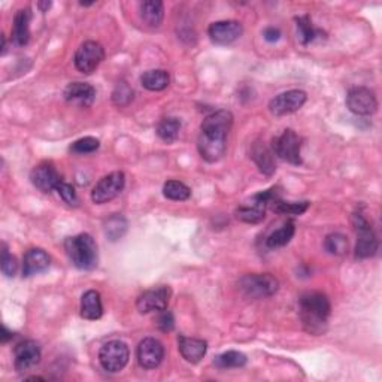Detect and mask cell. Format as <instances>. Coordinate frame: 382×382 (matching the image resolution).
<instances>
[{"instance_id":"obj_2","label":"cell","mask_w":382,"mask_h":382,"mask_svg":"<svg viewBox=\"0 0 382 382\" xmlns=\"http://www.w3.org/2000/svg\"><path fill=\"white\" fill-rule=\"evenodd\" d=\"M301 306V319L308 333L319 336L326 333L327 321L332 305H330L326 294L319 292H308L299 299Z\"/></svg>"},{"instance_id":"obj_35","label":"cell","mask_w":382,"mask_h":382,"mask_svg":"<svg viewBox=\"0 0 382 382\" xmlns=\"http://www.w3.org/2000/svg\"><path fill=\"white\" fill-rule=\"evenodd\" d=\"M99 147H100L99 139L86 136V138H81V139L75 141L74 143H72L69 150L72 154H78V156H82V154H91V152L97 151Z\"/></svg>"},{"instance_id":"obj_32","label":"cell","mask_w":382,"mask_h":382,"mask_svg":"<svg viewBox=\"0 0 382 382\" xmlns=\"http://www.w3.org/2000/svg\"><path fill=\"white\" fill-rule=\"evenodd\" d=\"M163 194L164 198L169 200H177V202H184L189 200L191 196V190L181 181H168L163 187Z\"/></svg>"},{"instance_id":"obj_27","label":"cell","mask_w":382,"mask_h":382,"mask_svg":"<svg viewBox=\"0 0 382 382\" xmlns=\"http://www.w3.org/2000/svg\"><path fill=\"white\" fill-rule=\"evenodd\" d=\"M296 27H297L299 40H301L303 45L314 42L317 38H319V35H323L321 30H318L312 26V19L309 15L296 17Z\"/></svg>"},{"instance_id":"obj_7","label":"cell","mask_w":382,"mask_h":382,"mask_svg":"<svg viewBox=\"0 0 382 382\" xmlns=\"http://www.w3.org/2000/svg\"><path fill=\"white\" fill-rule=\"evenodd\" d=\"M302 145L303 139L294 130L287 129L280 136L273 138L272 151L281 160L299 166V164H302Z\"/></svg>"},{"instance_id":"obj_19","label":"cell","mask_w":382,"mask_h":382,"mask_svg":"<svg viewBox=\"0 0 382 382\" xmlns=\"http://www.w3.org/2000/svg\"><path fill=\"white\" fill-rule=\"evenodd\" d=\"M178 349L185 361L191 365L199 363L208 351V344L203 339L198 337H187L184 335L178 336Z\"/></svg>"},{"instance_id":"obj_31","label":"cell","mask_w":382,"mask_h":382,"mask_svg":"<svg viewBox=\"0 0 382 382\" xmlns=\"http://www.w3.org/2000/svg\"><path fill=\"white\" fill-rule=\"evenodd\" d=\"M214 365L218 369H233L244 367L246 365V356L239 351H227L214 358Z\"/></svg>"},{"instance_id":"obj_33","label":"cell","mask_w":382,"mask_h":382,"mask_svg":"<svg viewBox=\"0 0 382 382\" xmlns=\"http://www.w3.org/2000/svg\"><path fill=\"white\" fill-rule=\"evenodd\" d=\"M324 248L332 255H345L348 253V239L342 233H330L326 241Z\"/></svg>"},{"instance_id":"obj_1","label":"cell","mask_w":382,"mask_h":382,"mask_svg":"<svg viewBox=\"0 0 382 382\" xmlns=\"http://www.w3.org/2000/svg\"><path fill=\"white\" fill-rule=\"evenodd\" d=\"M233 126V113L218 109L206 117L200 124L198 150L200 157L208 163H215L224 157L227 150V136Z\"/></svg>"},{"instance_id":"obj_24","label":"cell","mask_w":382,"mask_h":382,"mask_svg":"<svg viewBox=\"0 0 382 382\" xmlns=\"http://www.w3.org/2000/svg\"><path fill=\"white\" fill-rule=\"evenodd\" d=\"M164 6L160 0H147L141 3V18L148 27L156 29L163 23Z\"/></svg>"},{"instance_id":"obj_40","label":"cell","mask_w":382,"mask_h":382,"mask_svg":"<svg viewBox=\"0 0 382 382\" xmlns=\"http://www.w3.org/2000/svg\"><path fill=\"white\" fill-rule=\"evenodd\" d=\"M14 337V333L13 332H9V330L3 326V333H2V342H8L9 339H13Z\"/></svg>"},{"instance_id":"obj_5","label":"cell","mask_w":382,"mask_h":382,"mask_svg":"<svg viewBox=\"0 0 382 382\" xmlns=\"http://www.w3.org/2000/svg\"><path fill=\"white\" fill-rule=\"evenodd\" d=\"M237 285H239V290L244 293V296L251 299L271 297L280 288V282L271 273L245 275L241 278Z\"/></svg>"},{"instance_id":"obj_13","label":"cell","mask_w":382,"mask_h":382,"mask_svg":"<svg viewBox=\"0 0 382 382\" xmlns=\"http://www.w3.org/2000/svg\"><path fill=\"white\" fill-rule=\"evenodd\" d=\"M306 99L308 96L303 90H288L271 100L269 111L275 117L290 116L305 105Z\"/></svg>"},{"instance_id":"obj_10","label":"cell","mask_w":382,"mask_h":382,"mask_svg":"<svg viewBox=\"0 0 382 382\" xmlns=\"http://www.w3.org/2000/svg\"><path fill=\"white\" fill-rule=\"evenodd\" d=\"M126 185V177L122 172H111L106 177L99 180L91 191V200L96 205H103L113 200L121 194Z\"/></svg>"},{"instance_id":"obj_38","label":"cell","mask_w":382,"mask_h":382,"mask_svg":"<svg viewBox=\"0 0 382 382\" xmlns=\"http://www.w3.org/2000/svg\"><path fill=\"white\" fill-rule=\"evenodd\" d=\"M157 327L160 332L163 333H169L173 330L175 327V318H173V314L166 311V309H164V311H161L157 317Z\"/></svg>"},{"instance_id":"obj_23","label":"cell","mask_w":382,"mask_h":382,"mask_svg":"<svg viewBox=\"0 0 382 382\" xmlns=\"http://www.w3.org/2000/svg\"><path fill=\"white\" fill-rule=\"evenodd\" d=\"M103 305L100 293L96 290H88L81 297V317L88 321L102 318Z\"/></svg>"},{"instance_id":"obj_21","label":"cell","mask_w":382,"mask_h":382,"mask_svg":"<svg viewBox=\"0 0 382 382\" xmlns=\"http://www.w3.org/2000/svg\"><path fill=\"white\" fill-rule=\"evenodd\" d=\"M30 22H32V11H30V8L17 11L13 24V40L15 45H27L30 39Z\"/></svg>"},{"instance_id":"obj_8","label":"cell","mask_w":382,"mask_h":382,"mask_svg":"<svg viewBox=\"0 0 382 382\" xmlns=\"http://www.w3.org/2000/svg\"><path fill=\"white\" fill-rule=\"evenodd\" d=\"M130 358V351L126 342L122 340H109L99 351V361L102 367L111 374H118L127 366Z\"/></svg>"},{"instance_id":"obj_11","label":"cell","mask_w":382,"mask_h":382,"mask_svg":"<svg viewBox=\"0 0 382 382\" xmlns=\"http://www.w3.org/2000/svg\"><path fill=\"white\" fill-rule=\"evenodd\" d=\"M347 106L356 116L369 117L378 111V99L372 90L366 87H354L347 95Z\"/></svg>"},{"instance_id":"obj_14","label":"cell","mask_w":382,"mask_h":382,"mask_svg":"<svg viewBox=\"0 0 382 382\" xmlns=\"http://www.w3.org/2000/svg\"><path fill=\"white\" fill-rule=\"evenodd\" d=\"M30 180L35 187L42 193H51L57 190L58 184L61 182L60 175L56 166L51 161H42L33 168L30 173Z\"/></svg>"},{"instance_id":"obj_30","label":"cell","mask_w":382,"mask_h":382,"mask_svg":"<svg viewBox=\"0 0 382 382\" xmlns=\"http://www.w3.org/2000/svg\"><path fill=\"white\" fill-rule=\"evenodd\" d=\"M309 202H285L281 198L275 199L269 206L275 214L280 215H302L308 211Z\"/></svg>"},{"instance_id":"obj_16","label":"cell","mask_w":382,"mask_h":382,"mask_svg":"<svg viewBox=\"0 0 382 382\" xmlns=\"http://www.w3.org/2000/svg\"><path fill=\"white\" fill-rule=\"evenodd\" d=\"M138 361L143 369H156L164 358V347L156 337H145L138 347Z\"/></svg>"},{"instance_id":"obj_34","label":"cell","mask_w":382,"mask_h":382,"mask_svg":"<svg viewBox=\"0 0 382 382\" xmlns=\"http://www.w3.org/2000/svg\"><path fill=\"white\" fill-rule=\"evenodd\" d=\"M135 97V91L127 84L126 81H120L116 90L112 91V102L120 108H126L133 102Z\"/></svg>"},{"instance_id":"obj_41","label":"cell","mask_w":382,"mask_h":382,"mask_svg":"<svg viewBox=\"0 0 382 382\" xmlns=\"http://www.w3.org/2000/svg\"><path fill=\"white\" fill-rule=\"evenodd\" d=\"M38 8H39L42 13H47L48 9L51 8V2H39V3H38Z\"/></svg>"},{"instance_id":"obj_26","label":"cell","mask_w":382,"mask_h":382,"mask_svg":"<svg viewBox=\"0 0 382 382\" xmlns=\"http://www.w3.org/2000/svg\"><path fill=\"white\" fill-rule=\"evenodd\" d=\"M294 233H296L294 223L287 221L280 227V229H276L275 232H272L269 236H267L266 246L271 248V250H275V248H282L287 244H290Z\"/></svg>"},{"instance_id":"obj_20","label":"cell","mask_w":382,"mask_h":382,"mask_svg":"<svg viewBox=\"0 0 382 382\" xmlns=\"http://www.w3.org/2000/svg\"><path fill=\"white\" fill-rule=\"evenodd\" d=\"M51 259L42 248H30L23 257V276L30 278L45 272L49 267Z\"/></svg>"},{"instance_id":"obj_25","label":"cell","mask_w":382,"mask_h":382,"mask_svg":"<svg viewBox=\"0 0 382 382\" xmlns=\"http://www.w3.org/2000/svg\"><path fill=\"white\" fill-rule=\"evenodd\" d=\"M141 84L150 91H161L170 84V75L164 69H152L141 77Z\"/></svg>"},{"instance_id":"obj_36","label":"cell","mask_w":382,"mask_h":382,"mask_svg":"<svg viewBox=\"0 0 382 382\" xmlns=\"http://www.w3.org/2000/svg\"><path fill=\"white\" fill-rule=\"evenodd\" d=\"M18 271V263L15 257L9 253L8 246L2 245V272L8 278H14Z\"/></svg>"},{"instance_id":"obj_15","label":"cell","mask_w":382,"mask_h":382,"mask_svg":"<svg viewBox=\"0 0 382 382\" xmlns=\"http://www.w3.org/2000/svg\"><path fill=\"white\" fill-rule=\"evenodd\" d=\"M244 33V27L234 19H225V22H215L209 26L208 35L216 45H229L239 39Z\"/></svg>"},{"instance_id":"obj_17","label":"cell","mask_w":382,"mask_h":382,"mask_svg":"<svg viewBox=\"0 0 382 382\" xmlns=\"http://www.w3.org/2000/svg\"><path fill=\"white\" fill-rule=\"evenodd\" d=\"M14 365L17 372L33 369L40 361V348L33 340H24L14 348Z\"/></svg>"},{"instance_id":"obj_6","label":"cell","mask_w":382,"mask_h":382,"mask_svg":"<svg viewBox=\"0 0 382 382\" xmlns=\"http://www.w3.org/2000/svg\"><path fill=\"white\" fill-rule=\"evenodd\" d=\"M353 224L357 233V244H356V259L365 260L369 257H374L378 251V237L372 229L370 223L365 218L361 212H356L353 215Z\"/></svg>"},{"instance_id":"obj_29","label":"cell","mask_w":382,"mask_h":382,"mask_svg":"<svg viewBox=\"0 0 382 382\" xmlns=\"http://www.w3.org/2000/svg\"><path fill=\"white\" fill-rule=\"evenodd\" d=\"M127 220L120 214H113L112 216L105 221V234L109 241L116 242L120 241L121 237L127 232Z\"/></svg>"},{"instance_id":"obj_12","label":"cell","mask_w":382,"mask_h":382,"mask_svg":"<svg viewBox=\"0 0 382 382\" xmlns=\"http://www.w3.org/2000/svg\"><path fill=\"white\" fill-rule=\"evenodd\" d=\"M172 296L170 287L160 285L151 290L143 292L136 301V309L139 314H151V312H161L168 309L169 301Z\"/></svg>"},{"instance_id":"obj_4","label":"cell","mask_w":382,"mask_h":382,"mask_svg":"<svg viewBox=\"0 0 382 382\" xmlns=\"http://www.w3.org/2000/svg\"><path fill=\"white\" fill-rule=\"evenodd\" d=\"M276 190H278L276 187H272L269 190H264L253 196L250 202L239 206V208L236 209L234 212L236 218L246 224L262 223L266 216L267 206H269L275 199L280 198V194H278Z\"/></svg>"},{"instance_id":"obj_18","label":"cell","mask_w":382,"mask_h":382,"mask_svg":"<svg viewBox=\"0 0 382 382\" xmlns=\"http://www.w3.org/2000/svg\"><path fill=\"white\" fill-rule=\"evenodd\" d=\"M65 100L70 105L88 108L96 100V90L87 82H70L65 88Z\"/></svg>"},{"instance_id":"obj_28","label":"cell","mask_w":382,"mask_h":382,"mask_svg":"<svg viewBox=\"0 0 382 382\" xmlns=\"http://www.w3.org/2000/svg\"><path fill=\"white\" fill-rule=\"evenodd\" d=\"M180 130H181V121L180 118H175V117L163 118L157 124V135L163 142L166 143H172L177 141L180 136Z\"/></svg>"},{"instance_id":"obj_9","label":"cell","mask_w":382,"mask_h":382,"mask_svg":"<svg viewBox=\"0 0 382 382\" xmlns=\"http://www.w3.org/2000/svg\"><path fill=\"white\" fill-rule=\"evenodd\" d=\"M105 58V49L96 40H86L75 53V67L84 75H91Z\"/></svg>"},{"instance_id":"obj_39","label":"cell","mask_w":382,"mask_h":382,"mask_svg":"<svg viewBox=\"0 0 382 382\" xmlns=\"http://www.w3.org/2000/svg\"><path fill=\"white\" fill-rule=\"evenodd\" d=\"M263 36L267 42H276V40H280V38H281V30L276 27H267V29H264Z\"/></svg>"},{"instance_id":"obj_22","label":"cell","mask_w":382,"mask_h":382,"mask_svg":"<svg viewBox=\"0 0 382 382\" xmlns=\"http://www.w3.org/2000/svg\"><path fill=\"white\" fill-rule=\"evenodd\" d=\"M251 159L253 161L257 164V168H259V170L266 175V177H271V175L275 173L276 170V164H275V159H273V151L267 148L264 143L259 142V143H254L253 148H251Z\"/></svg>"},{"instance_id":"obj_37","label":"cell","mask_w":382,"mask_h":382,"mask_svg":"<svg viewBox=\"0 0 382 382\" xmlns=\"http://www.w3.org/2000/svg\"><path fill=\"white\" fill-rule=\"evenodd\" d=\"M56 191L58 193V196L61 198V200H63L66 205H69V206H78V205H79L78 194H77L75 189L72 187L70 184L61 181V182L58 184V187H57Z\"/></svg>"},{"instance_id":"obj_3","label":"cell","mask_w":382,"mask_h":382,"mask_svg":"<svg viewBox=\"0 0 382 382\" xmlns=\"http://www.w3.org/2000/svg\"><path fill=\"white\" fill-rule=\"evenodd\" d=\"M65 250L70 263L79 271H91L97 266V244L88 233L67 237L65 241Z\"/></svg>"}]
</instances>
